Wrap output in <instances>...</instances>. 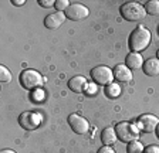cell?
Instances as JSON below:
<instances>
[{
	"instance_id": "7a4b0ae2",
	"label": "cell",
	"mask_w": 159,
	"mask_h": 153,
	"mask_svg": "<svg viewBox=\"0 0 159 153\" xmlns=\"http://www.w3.org/2000/svg\"><path fill=\"white\" fill-rule=\"evenodd\" d=\"M116 138L121 142H132V140H138L139 138V128L131 122H119L115 126Z\"/></svg>"
},
{
	"instance_id": "8fae6325",
	"label": "cell",
	"mask_w": 159,
	"mask_h": 153,
	"mask_svg": "<svg viewBox=\"0 0 159 153\" xmlns=\"http://www.w3.org/2000/svg\"><path fill=\"white\" fill-rule=\"evenodd\" d=\"M114 78L119 82H129L132 80V72L126 65L119 64V65H115V68H114Z\"/></svg>"
},
{
	"instance_id": "4fadbf2b",
	"label": "cell",
	"mask_w": 159,
	"mask_h": 153,
	"mask_svg": "<svg viewBox=\"0 0 159 153\" xmlns=\"http://www.w3.org/2000/svg\"><path fill=\"white\" fill-rule=\"evenodd\" d=\"M125 63L129 70H138V68H141V67L143 65L142 55L139 53H129L128 55H126Z\"/></svg>"
},
{
	"instance_id": "44dd1931",
	"label": "cell",
	"mask_w": 159,
	"mask_h": 153,
	"mask_svg": "<svg viewBox=\"0 0 159 153\" xmlns=\"http://www.w3.org/2000/svg\"><path fill=\"white\" fill-rule=\"evenodd\" d=\"M39 4L43 7H51V6H56V2L54 0H40Z\"/></svg>"
},
{
	"instance_id": "4316f807",
	"label": "cell",
	"mask_w": 159,
	"mask_h": 153,
	"mask_svg": "<svg viewBox=\"0 0 159 153\" xmlns=\"http://www.w3.org/2000/svg\"><path fill=\"white\" fill-rule=\"evenodd\" d=\"M158 60H159V50H158Z\"/></svg>"
},
{
	"instance_id": "52a82bcc",
	"label": "cell",
	"mask_w": 159,
	"mask_h": 153,
	"mask_svg": "<svg viewBox=\"0 0 159 153\" xmlns=\"http://www.w3.org/2000/svg\"><path fill=\"white\" fill-rule=\"evenodd\" d=\"M66 17L70 19V20H74V21H78V20H83L85 17H88L89 10L87 9L84 4H80V3H74V4H70L68 9L66 11Z\"/></svg>"
},
{
	"instance_id": "6da1fadb",
	"label": "cell",
	"mask_w": 159,
	"mask_h": 153,
	"mask_svg": "<svg viewBox=\"0 0 159 153\" xmlns=\"http://www.w3.org/2000/svg\"><path fill=\"white\" fill-rule=\"evenodd\" d=\"M151 43V31L145 27H138L129 36V48L131 53H139L145 50Z\"/></svg>"
},
{
	"instance_id": "484cf974",
	"label": "cell",
	"mask_w": 159,
	"mask_h": 153,
	"mask_svg": "<svg viewBox=\"0 0 159 153\" xmlns=\"http://www.w3.org/2000/svg\"><path fill=\"white\" fill-rule=\"evenodd\" d=\"M156 135H158V138H159V123H158V126H156Z\"/></svg>"
},
{
	"instance_id": "5bb4252c",
	"label": "cell",
	"mask_w": 159,
	"mask_h": 153,
	"mask_svg": "<svg viewBox=\"0 0 159 153\" xmlns=\"http://www.w3.org/2000/svg\"><path fill=\"white\" fill-rule=\"evenodd\" d=\"M143 72L149 76H155L159 74V60L158 58H149L142 65Z\"/></svg>"
},
{
	"instance_id": "e0dca14e",
	"label": "cell",
	"mask_w": 159,
	"mask_h": 153,
	"mask_svg": "<svg viewBox=\"0 0 159 153\" xmlns=\"http://www.w3.org/2000/svg\"><path fill=\"white\" fill-rule=\"evenodd\" d=\"M128 153H143V146L139 140H132L128 143Z\"/></svg>"
},
{
	"instance_id": "8992f818",
	"label": "cell",
	"mask_w": 159,
	"mask_h": 153,
	"mask_svg": "<svg viewBox=\"0 0 159 153\" xmlns=\"http://www.w3.org/2000/svg\"><path fill=\"white\" fill-rule=\"evenodd\" d=\"M19 123L26 130H36L41 123V116L36 112H23L19 116Z\"/></svg>"
},
{
	"instance_id": "9a60e30c",
	"label": "cell",
	"mask_w": 159,
	"mask_h": 153,
	"mask_svg": "<svg viewBox=\"0 0 159 153\" xmlns=\"http://www.w3.org/2000/svg\"><path fill=\"white\" fill-rule=\"evenodd\" d=\"M116 132L114 128H105V129L102 130V133H101V140H102V143L105 145V146H111V145H114V143L116 142Z\"/></svg>"
},
{
	"instance_id": "9c48e42d",
	"label": "cell",
	"mask_w": 159,
	"mask_h": 153,
	"mask_svg": "<svg viewBox=\"0 0 159 153\" xmlns=\"http://www.w3.org/2000/svg\"><path fill=\"white\" fill-rule=\"evenodd\" d=\"M159 123V119L155 116V115H142V116H139L138 119V123H136V126L139 128V130H143V132H153L156 129Z\"/></svg>"
},
{
	"instance_id": "ba28073f",
	"label": "cell",
	"mask_w": 159,
	"mask_h": 153,
	"mask_svg": "<svg viewBox=\"0 0 159 153\" xmlns=\"http://www.w3.org/2000/svg\"><path fill=\"white\" fill-rule=\"evenodd\" d=\"M68 123H70V126H71V129H73L75 133H78V135H84V133H87L89 129L88 120L84 119V118L80 116V115H77V113L70 115Z\"/></svg>"
},
{
	"instance_id": "30bf717a",
	"label": "cell",
	"mask_w": 159,
	"mask_h": 153,
	"mask_svg": "<svg viewBox=\"0 0 159 153\" xmlns=\"http://www.w3.org/2000/svg\"><path fill=\"white\" fill-rule=\"evenodd\" d=\"M66 13L63 11H56V13H51L46 17V20H44V24H46L47 28H51V30H56L58 28L61 24L66 21Z\"/></svg>"
},
{
	"instance_id": "d6986e66",
	"label": "cell",
	"mask_w": 159,
	"mask_h": 153,
	"mask_svg": "<svg viewBox=\"0 0 159 153\" xmlns=\"http://www.w3.org/2000/svg\"><path fill=\"white\" fill-rule=\"evenodd\" d=\"M0 81L2 82H10L11 81V74L4 65L0 67Z\"/></svg>"
},
{
	"instance_id": "7402d4cb",
	"label": "cell",
	"mask_w": 159,
	"mask_h": 153,
	"mask_svg": "<svg viewBox=\"0 0 159 153\" xmlns=\"http://www.w3.org/2000/svg\"><path fill=\"white\" fill-rule=\"evenodd\" d=\"M143 153H159V146H155V145H151L145 149Z\"/></svg>"
},
{
	"instance_id": "603a6c76",
	"label": "cell",
	"mask_w": 159,
	"mask_h": 153,
	"mask_svg": "<svg viewBox=\"0 0 159 153\" xmlns=\"http://www.w3.org/2000/svg\"><path fill=\"white\" fill-rule=\"evenodd\" d=\"M98 153H115V152L112 150V147L111 146H102L101 149L98 150Z\"/></svg>"
},
{
	"instance_id": "3957f363",
	"label": "cell",
	"mask_w": 159,
	"mask_h": 153,
	"mask_svg": "<svg viewBox=\"0 0 159 153\" xmlns=\"http://www.w3.org/2000/svg\"><path fill=\"white\" fill-rule=\"evenodd\" d=\"M145 7L136 2H126L121 6V16L129 21H138L145 17Z\"/></svg>"
},
{
	"instance_id": "cb8c5ba5",
	"label": "cell",
	"mask_w": 159,
	"mask_h": 153,
	"mask_svg": "<svg viewBox=\"0 0 159 153\" xmlns=\"http://www.w3.org/2000/svg\"><path fill=\"white\" fill-rule=\"evenodd\" d=\"M26 2L24 0H14L13 2V4H16V6H21V4H24Z\"/></svg>"
},
{
	"instance_id": "ffe728a7",
	"label": "cell",
	"mask_w": 159,
	"mask_h": 153,
	"mask_svg": "<svg viewBox=\"0 0 159 153\" xmlns=\"http://www.w3.org/2000/svg\"><path fill=\"white\" fill-rule=\"evenodd\" d=\"M68 6H70V3H68V0H57L56 2V9H57V11H66L67 9H68Z\"/></svg>"
},
{
	"instance_id": "ac0fdd59",
	"label": "cell",
	"mask_w": 159,
	"mask_h": 153,
	"mask_svg": "<svg viewBox=\"0 0 159 153\" xmlns=\"http://www.w3.org/2000/svg\"><path fill=\"white\" fill-rule=\"evenodd\" d=\"M121 94V88H119L118 84H109L107 85V95L109 98H115Z\"/></svg>"
},
{
	"instance_id": "7c38bea8",
	"label": "cell",
	"mask_w": 159,
	"mask_h": 153,
	"mask_svg": "<svg viewBox=\"0 0 159 153\" xmlns=\"http://www.w3.org/2000/svg\"><path fill=\"white\" fill-rule=\"evenodd\" d=\"M88 84H87V80L84 78L83 75H77V76H73L71 80L68 81V88L73 92H77V94H81L87 90Z\"/></svg>"
},
{
	"instance_id": "d4e9b609",
	"label": "cell",
	"mask_w": 159,
	"mask_h": 153,
	"mask_svg": "<svg viewBox=\"0 0 159 153\" xmlns=\"http://www.w3.org/2000/svg\"><path fill=\"white\" fill-rule=\"evenodd\" d=\"M2 153H16L14 150H10V149H4V150H2Z\"/></svg>"
},
{
	"instance_id": "5b68a950",
	"label": "cell",
	"mask_w": 159,
	"mask_h": 153,
	"mask_svg": "<svg viewBox=\"0 0 159 153\" xmlns=\"http://www.w3.org/2000/svg\"><path fill=\"white\" fill-rule=\"evenodd\" d=\"M91 76L98 85H109L114 80V71L105 65H98L91 70Z\"/></svg>"
},
{
	"instance_id": "277c9868",
	"label": "cell",
	"mask_w": 159,
	"mask_h": 153,
	"mask_svg": "<svg viewBox=\"0 0 159 153\" xmlns=\"http://www.w3.org/2000/svg\"><path fill=\"white\" fill-rule=\"evenodd\" d=\"M43 81L41 74L34 70H26L20 74V84L26 90H37L43 85Z\"/></svg>"
},
{
	"instance_id": "2e32d148",
	"label": "cell",
	"mask_w": 159,
	"mask_h": 153,
	"mask_svg": "<svg viewBox=\"0 0 159 153\" xmlns=\"http://www.w3.org/2000/svg\"><path fill=\"white\" fill-rule=\"evenodd\" d=\"M145 11L149 13L151 16H158L159 14V2L158 0H151L145 6Z\"/></svg>"
}]
</instances>
